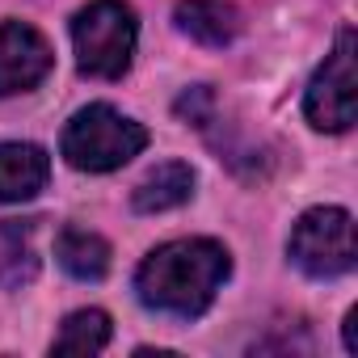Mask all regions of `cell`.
<instances>
[{
  "mask_svg": "<svg viewBox=\"0 0 358 358\" xmlns=\"http://www.w3.org/2000/svg\"><path fill=\"white\" fill-rule=\"evenodd\" d=\"M194 194V169L182 164V160H169V164H156L143 182L135 186V211L143 215H156V211H173L182 207L186 199Z\"/></svg>",
  "mask_w": 358,
  "mask_h": 358,
  "instance_id": "8",
  "label": "cell"
},
{
  "mask_svg": "<svg viewBox=\"0 0 358 358\" xmlns=\"http://www.w3.org/2000/svg\"><path fill=\"white\" fill-rule=\"evenodd\" d=\"M72 43L85 76L118 80L135 55V13L122 0H93L72 17Z\"/></svg>",
  "mask_w": 358,
  "mask_h": 358,
  "instance_id": "3",
  "label": "cell"
},
{
  "mask_svg": "<svg viewBox=\"0 0 358 358\" xmlns=\"http://www.w3.org/2000/svg\"><path fill=\"white\" fill-rule=\"evenodd\" d=\"M173 17H177V30L203 47H228L241 30L236 9L224 5V0H182Z\"/></svg>",
  "mask_w": 358,
  "mask_h": 358,
  "instance_id": "9",
  "label": "cell"
},
{
  "mask_svg": "<svg viewBox=\"0 0 358 358\" xmlns=\"http://www.w3.org/2000/svg\"><path fill=\"white\" fill-rule=\"evenodd\" d=\"M55 55L47 38L26 22H0V97L34 89L51 72Z\"/></svg>",
  "mask_w": 358,
  "mask_h": 358,
  "instance_id": "6",
  "label": "cell"
},
{
  "mask_svg": "<svg viewBox=\"0 0 358 358\" xmlns=\"http://www.w3.org/2000/svg\"><path fill=\"white\" fill-rule=\"evenodd\" d=\"M291 262L308 278H341L354 270L358 249H354V220L341 207H312L295 220L291 241H287Z\"/></svg>",
  "mask_w": 358,
  "mask_h": 358,
  "instance_id": "4",
  "label": "cell"
},
{
  "mask_svg": "<svg viewBox=\"0 0 358 358\" xmlns=\"http://www.w3.org/2000/svg\"><path fill=\"white\" fill-rule=\"evenodd\" d=\"M354 320H358V312H350V316H345V350H350V354L358 350V329H354Z\"/></svg>",
  "mask_w": 358,
  "mask_h": 358,
  "instance_id": "13",
  "label": "cell"
},
{
  "mask_svg": "<svg viewBox=\"0 0 358 358\" xmlns=\"http://www.w3.org/2000/svg\"><path fill=\"white\" fill-rule=\"evenodd\" d=\"M30 228L34 224H17L9 220L5 232H0V241H5V262H0V282L5 287H22L38 274V257L30 249Z\"/></svg>",
  "mask_w": 358,
  "mask_h": 358,
  "instance_id": "12",
  "label": "cell"
},
{
  "mask_svg": "<svg viewBox=\"0 0 358 358\" xmlns=\"http://www.w3.org/2000/svg\"><path fill=\"white\" fill-rule=\"evenodd\" d=\"M55 257L80 282H97L110 270V245L97 232H85V228H64L59 241H55Z\"/></svg>",
  "mask_w": 358,
  "mask_h": 358,
  "instance_id": "10",
  "label": "cell"
},
{
  "mask_svg": "<svg viewBox=\"0 0 358 358\" xmlns=\"http://www.w3.org/2000/svg\"><path fill=\"white\" fill-rule=\"evenodd\" d=\"M110 345V316L97 308H80L64 320L59 337L51 341L55 354H101Z\"/></svg>",
  "mask_w": 358,
  "mask_h": 358,
  "instance_id": "11",
  "label": "cell"
},
{
  "mask_svg": "<svg viewBox=\"0 0 358 358\" xmlns=\"http://www.w3.org/2000/svg\"><path fill=\"white\" fill-rule=\"evenodd\" d=\"M51 177V156L38 143H0V203L34 199Z\"/></svg>",
  "mask_w": 358,
  "mask_h": 358,
  "instance_id": "7",
  "label": "cell"
},
{
  "mask_svg": "<svg viewBox=\"0 0 358 358\" xmlns=\"http://www.w3.org/2000/svg\"><path fill=\"white\" fill-rule=\"evenodd\" d=\"M232 262L215 241H169L143 257L135 270V291L152 312L194 320L211 308Z\"/></svg>",
  "mask_w": 358,
  "mask_h": 358,
  "instance_id": "1",
  "label": "cell"
},
{
  "mask_svg": "<svg viewBox=\"0 0 358 358\" xmlns=\"http://www.w3.org/2000/svg\"><path fill=\"white\" fill-rule=\"evenodd\" d=\"M143 148H148V131L135 118L118 114L114 106H85L80 114H72V122L64 127V139H59V152L80 173L122 169Z\"/></svg>",
  "mask_w": 358,
  "mask_h": 358,
  "instance_id": "2",
  "label": "cell"
},
{
  "mask_svg": "<svg viewBox=\"0 0 358 358\" xmlns=\"http://www.w3.org/2000/svg\"><path fill=\"white\" fill-rule=\"evenodd\" d=\"M354 30L337 34V47L324 55V68L312 76L308 97H303V114L316 131H345L354 122V106H358V72H354Z\"/></svg>",
  "mask_w": 358,
  "mask_h": 358,
  "instance_id": "5",
  "label": "cell"
}]
</instances>
